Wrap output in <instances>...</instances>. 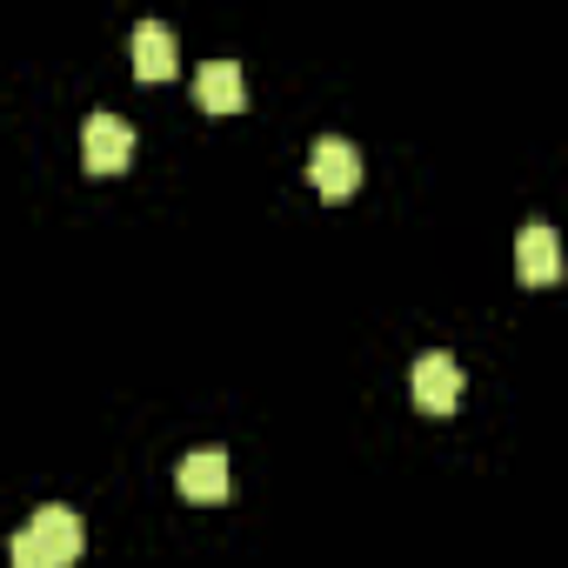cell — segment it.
I'll use <instances>...</instances> for the list:
<instances>
[{
    "mask_svg": "<svg viewBox=\"0 0 568 568\" xmlns=\"http://www.w3.org/2000/svg\"><path fill=\"white\" fill-rule=\"evenodd\" d=\"M174 488H181L187 501H221V495H227V455H221V448H194V455H181Z\"/></svg>",
    "mask_w": 568,
    "mask_h": 568,
    "instance_id": "obj_8",
    "label": "cell"
},
{
    "mask_svg": "<svg viewBox=\"0 0 568 568\" xmlns=\"http://www.w3.org/2000/svg\"><path fill=\"white\" fill-rule=\"evenodd\" d=\"M194 101H201L207 114H241V108H247V74H241L234 61H207V68L194 74Z\"/></svg>",
    "mask_w": 568,
    "mask_h": 568,
    "instance_id": "obj_7",
    "label": "cell"
},
{
    "mask_svg": "<svg viewBox=\"0 0 568 568\" xmlns=\"http://www.w3.org/2000/svg\"><path fill=\"white\" fill-rule=\"evenodd\" d=\"M21 528L41 541V555H48L54 568H74V561L88 555V528H81V515H74L68 501H48V508H34Z\"/></svg>",
    "mask_w": 568,
    "mask_h": 568,
    "instance_id": "obj_1",
    "label": "cell"
},
{
    "mask_svg": "<svg viewBox=\"0 0 568 568\" xmlns=\"http://www.w3.org/2000/svg\"><path fill=\"white\" fill-rule=\"evenodd\" d=\"M81 161H88V174H121V168L134 161V128H128L121 114H88V128H81Z\"/></svg>",
    "mask_w": 568,
    "mask_h": 568,
    "instance_id": "obj_4",
    "label": "cell"
},
{
    "mask_svg": "<svg viewBox=\"0 0 568 568\" xmlns=\"http://www.w3.org/2000/svg\"><path fill=\"white\" fill-rule=\"evenodd\" d=\"M408 388H415V408L422 415H448V408H462V362L442 355V348H428L408 368Z\"/></svg>",
    "mask_w": 568,
    "mask_h": 568,
    "instance_id": "obj_3",
    "label": "cell"
},
{
    "mask_svg": "<svg viewBox=\"0 0 568 568\" xmlns=\"http://www.w3.org/2000/svg\"><path fill=\"white\" fill-rule=\"evenodd\" d=\"M8 555H14V568H54V561L41 555V541H34L28 528H14V548H8Z\"/></svg>",
    "mask_w": 568,
    "mask_h": 568,
    "instance_id": "obj_9",
    "label": "cell"
},
{
    "mask_svg": "<svg viewBox=\"0 0 568 568\" xmlns=\"http://www.w3.org/2000/svg\"><path fill=\"white\" fill-rule=\"evenodd\" d=\"M515 267H521V281L528 288H548V281H561V241H555V227H521V241H515Z\"/></svg>",
    "mask_w": 568,
    "mask_h": 568,
    "instance_id": "obj_5",
    "label": "cell"
},
{
    "mask_svg": "<svg viewBox=\"0 0 568 568\" xmlns=\"http://www.w3.org/2000/svg\"><path fill=\"white\" fill-rule=\"evenodd\" d=\"M308 174H315V194L322 201H348L362 187V148L342 141V134H322L315 154H308Z\"/></svg>",
    "mask_w": 568,
    "mask_h": 568,
    "instance_id": "obj_2",
    "label": "cell"
},
{
    "mask_svg": "<svg viewBox=\"0 0 568 568\" xmlns=\"http://www.w3.org/2000/svg\"><path fill=\"white\" fill-rule=\"evenodd\" d=\"M128 54H134V74L141 81H174V28H161V21H141L134 34H128Z\"/></svg>",
    "mask_w": 568,
    "mask_h": 568,
    "instance_id": "obj_6",
    "label": "cell"
}]
</instances>
